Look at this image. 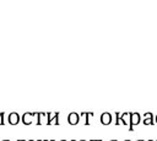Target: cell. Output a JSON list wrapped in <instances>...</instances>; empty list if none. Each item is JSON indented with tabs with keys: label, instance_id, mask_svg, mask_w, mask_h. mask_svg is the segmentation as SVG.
I'll use <instances>...</instances> for the list:
<instances>
[{
	"label": "cell",
	"instance_id": "cell-11",
	"mask_svg": "<svg viewBox=\"0 0 157 141\" xmlns=\"http://www.w3.org/2000/svg\"><path fill=\"white\" fill-rule=\"evenodd\" d=\"M80 141H86V140H80Z\"/></svg>",
	"mask_w": 157,
	"mask_h": 141
},
{
	"label": "cell",
	"instance_id": "cell-13",
	"mask_svg": "<svg viewBox=\"0 0 157 141\" xmlns=\"http://www.w3.org/2000/svg\"><path fill=\"white\" fill-rule=\"evenodd\" d=\"M112 141H117V140H112Z\"/></svg>",
	"mask_w": 157,
	"mask_h": 141
},
{
	"label": "cell",
	"instance_id": "cell-9",
	"mask_svg": "<svg viewBox=\"0 0 157 141\" xmlns=\"http://www.w3.org/2000/svg\"><path fill=\"white\" fill-rule=\"evenodd\" d=\"M4 113H0V124H4Z\"/></svg>",
	"mask_w": 157,
	"mask_h": 141
},
{
	"label": "cell",
	"instance_id": "cell-4",
	"mask_svg": "<svg viewBox=\"0 0 157 141\" xmlns=\"http://www.w3.org/2000/svg\"><path fill=\"white\" fill-rule=\"evenodd\" d=\"M130 117H132V118H130V128H129V129L133 130V125L138 124L140 122V115L138 113H130Z\"/></svg>",
	"mask_w": 157,
	"mask_h": 141
},
{
	"label": "cell",
	"instance_id": "cell-3",
	"mask_svg": "<svg viewBox=\"0 0 157 141\" xmlns=\"http://www.w3.org/2000/svg\"><path fill=\"white\" fill-rule=\"evenodd\" d=\"M7 120H9V123H10L11 125H16V124L20 122V115H19L17 113H15V112H12V113L9 114Z\"/></svg>",
	"mask_w": 157,
	"mask_h": 141
},
{
	"label": "cell",
	"instance_id": "cell-7",
	"mask_svg": "<svg viewBox=\"0 0 157 141\" xmlns=\"http://www.w3.org/2000/svg\"><path fill=\"white\" fill-rule=\"evenodd\" d=\"M85 117H86L85 125H88V124H90V119H88V117H93V113H85Z\"/></svg>",
	"mask_w": 157,
	"mask_h": 141
},
{
	"label": "cell",
	"instance_id": "cell-12",
	"mask_svg": "<svg viewBox=\"0 0 157 141\" xmlns=\"http://www.w3.org/2000/svg\"><path fill=\"white\" fill-rule=\"evenodd\" d=\"M61 141H67V140H61Z\"/></svg>",
	"mask_w": 157,
	"mask_h": 141
},
{
	"label": "cell",
	"instance_id": "cell-1",
	"mask_svg": "<svg viewBox=\"0 0 157 141\" xmlns=\"http://www.w3.org/2000/svg\"><path fill=\"white\" fill-rule=\"evenodd\" d=\"M78 122H80V115H78L77 113H70L69 115H68V123L70 124V125H76Z\"/></svg>",
	"mask_w": 157,
	"mask_h": 141
},
{
	"label": "cell",
	"instance_id": "cell-17",
	"mask_svg": "<svg viewBox=\"0 0 157 141\" xmlns=\"http://www.w3.org/2000/svg\"><path fill=\"white\" fill-rule=\"evenodd\" d=\"M139 141H141V140H139Z\"/></svg>",
	"mask_w": 157,
	"mask_h": 141
},
{
	"label": "cell",
	"instance_id": "cell-8",
	"mask_svg": "<svg viewBox=\"0 0 157 141\" xmlns=\"http://www.w3.org/2000/svg\"><path fill=\"white\" fill-rule=\"evenodd\" d=\"M153 124V119L152 118H150V119H145V120H144V124Z\"/></svg>",
	"mask_w": 157,
	"mask_h": 141
},
{
	"label": "cell",
	"instance_id": "cell-10",
	"mask_svg": "<svg viewBox=\"0 0 157 141\" xmlns=\"http://www.w3.org/2000/svg\"><path fill=\"white\" fill-rule=\"evenodd\" d=\"M44 141H48V140H44ZM50 141H54V140H50Z\"/></svg>",
	"mask_w": 157,
	"mask_h": 141
},
{
	"label": "cell",
	"instance_id": "cell-2",
	"mask_svg": "<svg viewBox=\"0 0 157 141\" xmlns=\"http://www.w3.org/2000/svg\"><path fill=\"white\" fill-rule=\"evenodd\" d=\"M32 117H37V113H25L23 115H22V123L23 124H26V125H30L31 123H32Z\"/></svg>",
	"mask_w": 157,
	"mask_h": 141
},
{
	"label": "cell",
	"instance_id": "cell-15",
	"mask_svg": "<svg viewBox=\"0 0 157 141\" xmlns=\"http://www.w3.org/2000/svg\"><path fill=\"white\" fill-rule=\"evenodd\" d=\"M125 141H130V140H125Z\"/></svg>",
	"mask_w": 157,
	"mask_h": 141
},
{
	"label": "cell",
	"instance_id": "cell-16",
	"mask_svg": "<svg viewBox=\"0 0 157 141\" xmlns=\"http://www.w3.org/2000/svg\"><path fill=\"white\" fill-rule=\"evenodd\" d=\"M21 141H25V140H21Z\"/></svg>",
	"mask_w": 157,
	"mask_h": 141
},
{
	"label": "cell",
	"instance_id": "cell-14",
	"mask_svg": "<svg viewBox=\"0 0 157 141\" xmlns=\"http://www.w3.org/2000/svg\"><path fill=\"white\" fill-rule=\"evenodd\" d=\"M4 141H9V140H4Z\"/></svg>",
	"mask_w": 157,
	"mask_h": 141
},
{
	"label": "cell",
	"instance_id": "cell-5",
	"mask_svg": "<svg viewBox=\"0 0 157 141\" xmlns=\"http://www.w3.org/2000/svg\"><path fill=\"white\" fill-rule=\"evenodd\" d=\"M101 122H102V124H104V125L111 124V122H112V114H109V113H103V114L101 115Z\"/></svg>",
	"mask_w": 157,
	"mask_h": 141
},
{
	"label": "cell",
	"instance_id": "cell-6",
	"mask_svg": "<svg viewBox=\"0 0 157 141\" xmlns=\"http://www.w3.org/2000/svg\"><path fill=\"white\" fill-rule=\"evenodd\" d=\"M59 115V113H54V114H50V113H47V124L49 125L52 122H53V119H55Z\"/></svg>",
	"mask_w": 157,
	"mask_h": 141
}]
</instances>
